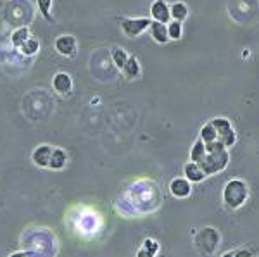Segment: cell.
Masks as SVG:
<instances>
[{
    "instance_id": "13",
    "label": "cell",
    "mask_w": 259,
    "mask_h": 257,
    "mask_svg": "<svg viewBox=\"0 0 259 257\" xmlns=\"http://www.w3.org/2000/svg\"><path fill=\"white\" fill-rule=\"evenodd\" d=\"M206 155H208V150H206V144L202 142L201 138H199L197 142L193 144L192 150H190V161L201 164V162L206 159Z\"/></svg>"
},
{
    "instance_id": "27",
    "label": "cell",
    "mask_w": 259,
    "mask_h": 257,
    "mask_svg": "<svg viewBox=\"0 0 259 257\" xmlns=\"http://www.w3.org/2000/svg\"><path fill=\"white\" fill-rule=\"evenodd\" d=\"M221 257H235V254H234V252H225Z\"/></svg>"
},
{
    "instance_id": "14",
    "label": "cell",
    "mask_w": 259,
    "mask_h": 257,
    "mask_svg": "<svg viewBox=\"0 0 259 257\" xmlns=\"http://www.w3.org/2000/svg\"><path fill=\"white\" fill-rule=\"evenodd\" d=\"M66 162H68V155L62 149H54V150H52V157H50V164H48V168L62 169L64 166H66Z\"/></svg>"
},
{
    "instance_id": "25",
    "label": "cell",
    "mask_w": 259,
    "mask_h": 257,
    "mask_svg": "<svg viewBox=\"0 0 259 257\" xmlns=\"http://www.w3.org/2000/svg\"><path fill=\"white\" fill-rule=\"evenodd\" d=\"M235 257H251V252H249V250H238L237 254H235Z\"/></svg>"
},
{
    "instance_id": "5",
    "label": "cell",
    "mask_w": 259,
    "mask_h": 257,
    "mask_svg": "<svg viewBox=\"0 0 259 257\" xmlns=\"http://www.w3.org/2000/svg\"><path fill=\"white\" fill-rule=\"evenodd\" d=\"M150 19L147 18H139V19H121V30L126 37H139L150 26Z\"/></svg>"
},
{
    "instance_id": "11",
    "label": "cell",
    "mask_w": 259,
    "mask_h": 257,
    "mask_svg": "<svg viewBox=\"0 0 259 257\" xmlns=\"http://www.w3.org/2000/svg\"><path fill=\"white\" fill-rule=\"evenodd\" d=\"M183 173H185V178L192 183H199L206 178V173L202 171V168L197 164V162H192L190 161L188 164L183 168Z\"/></svg>"
},
{
    "instance_id": "2",
    "label": "cell",
    "mask_w": 259,
    "mask_h": 257,
    "mask_svg": "<svg viewBox=\"0 0 259 257\" xmlns=\"http://www.w3.org/2000/svg\"><path fill=\"white\" fill-rule=\"evenodd\" d=\"M249 197V188L245 185V181L242 180H232L225 185V190H223V202L226 207L230 209H238V207L244 206V202Z\"/></svg>"
},
{
    "instance_id": "6",
    "label": "cell",
    "mask_w": 259,
    "mask_h": 257,
    "mask_svg": "<svg viewBox=\"0 0 259 257\" xmlns=\"http://www.w3.org/2000/svg\"><path fill=\"white\" fill-rule=\"evenodd\" d=\"M76 47V38L71 37V35H62L55 40V50L61 55H66V57H74Z\"/></svg>"
},
{
    "instance_id": "7",
    "label": "cell",
    "mask_w": 259,
    "mask_h": 257,
    "mask_svg": "<svg viewBox=\"0 0 259 257\" xmlns=\"http://www.w3.org/2000/svg\"><path fill=\"white\" fill-rule=\"evenodd\" d=\"M150 16H152L154 21H159V22H169L171 19V11H169V5L166 4L165 0H156L150 7Z\"/></svg>"
},
{
    "instance_id": "20",
    "label": "cell",
    "mask_w": 259,
    "mask_h": 257,
    "mask_svg": "<svg viewBox=\"0 0 259 257\" xmlns=\"http://www.w3.org/2000/svg\"><path fill=\"white\" fill-rule=\"evenodd\" d=\"M168 35H169V38H171V40H180V38H182V35H183L182 22H178V21L169 22V24H168Z\"/></svg>"
},
{
    "instance_id": "26",
    "label": "cell",
    "mask_w": 259,
    "mask_h": 257,
    "mask_svg": "<svg viewBox=\"0 0 259 257\" xmlns=\"http://www.w3.org/2000/svg\"><path fill=\"white\" fill-rule=\"evenodd\" d=\"M11 257H28V254H24V252H18V254H12Z\"/></svg>"
},
{
    "instance_id": "15",
    "label": "cell",
    "mask_w": 259,
    "mask_h": 257,
    "mask_svg": "<svg viewBox=\"0 0 259 257\" xmlns=\"http://www.w3.org/2000/svg\"><path fill=\"white\" fill-rule=\"evenodd\" d=\"M169 11H171V19L178 22H183L187 19V16H188V7H187L183 2H175V4L169 7Z\"/></svg>"
},
{
    "instance_id": "9",
    "label": "cell",
    "mask_w": 259,
    "mask_h": 257,
    "mask_svg": "<svg viewBox=\"0 0 259 257\" xmlns=\"http://www.w3.org/2000/svg\"><path fill=\"white\" fill-rule=\"evenodd\" d=\"M52 150H54V149H52L50 145H40V147H37L33 150L31 159H33L35 164L40 166V168H48L50 157H52Z\"/></svg>"
},
{
    "instance_id": "18",
    "label": "cell",
    "mask_w": 259,
    "mask_h": 257,
    "mask_svg": "<svg viewBox=\"0 0 259 257\" xmlns=\"http://www.w3.org/2000/svg\"><path fill=\"white\" fill-rule=\"evenodd\" d=\"M26 40H29L28 28H19V30L14 31V35H12V43H14V47H18V48H21V45L24 43Z\"/></svg>"
},
{
    "instance_id": "12",
    "label": "cell",
    "mask_w": 259,
    "mask_h": 257,
    "mask_svg": "<svg viewBox=\"0 0 259 257\" xmlns=\"http://www.w3.org/2000/svg\"><path fill=\"white\" fill-rule=\"evenodd\" d=\"M150 35L152 38L157 42V43H166L169 40V35H168V26L165 22H159V21H152L150 22Z\"/></svg>"
},
{
    "instance_id": "4",
    "label": "cell",
    "mask_w": 259,
    "mask_h": 257,
    "mask_svg": "<svg viewBox=\"0 0 259 257\" xmlns=\"http://www.w3.org/2000/svg\"><path fill=\"white\" fill-rule=\"evenodd\" d=\"M212 126H214L216 133H218V140L225 145L226 149L232 147L235 144V131L232 128V123L226 118H214L212 121H209Z\"/></svg>"
},
{
    "instance_id": "22",
    "label": "cell",
    "mask_w": 259,
    "mask_h": 257,
    "mask_svg": "<svg viewBox=\"0 0 259 257\" xmlns=\"http://www.w3.org/2000/svg\"><path fill=\"white\" fill-rule=\"evenodd\" d=\"M37 4H38V9H40V12L44 14V18L47 19V21H52V18H50L52 0H37Z\"/></svg>"
},
{
    "instance_id": "10",
    "label": "cell",
    "mask_w": 259,
    "mask_h": 257,
    "mask_svg": "<svg viewBox=\"0 0 259 257\" xmlns=\"http://www.w3.org/2000/svg\"><path fill=\"white\" fill-rule=\"evenodd\" d=\"M52 85H54L55 92L61 93V95H66V93H70L71 88H73V80H71L70 74L57 73L54 76V81H52Z\"/></svg>"
},
{
    "instance_id": "24",
    "label": "cell",
    "mask_w": 259,
    "mask_h": 257,
    "mask_svg": "<svg viewBox=\"0 0 259 257\" xmlns=\"http://www.w3.org/2000/svg\"><path fill=\"white\" fill-rule=\"evenodd\" d=\"M137 257H156V254L150 252V250L145 249V247H142V249L137 252Z\"/></svg>"
},
{
    "instance_id": "16",
    "label": "cell",
    "mask_w": 259,
    "mask_h": 257,
    "mask_svg": "<svg viewBox=\"0 0 259 257\" xmlns=\"http://www.w3.org/2000/svg\"><path fill=\"white\" fill-rule=\"evenodd\" d=\"M123 73H124V76H126L128 80H135V78H139V74H140L139 61H137L135 57H130V59L126 61V64H124Z\"/></svg>"
},
{
    "instance_id": "17",
    "label": "cell",
    "mask_w": 259,
    "mask_h": 257,
    "mask_svg": "<svg viewBox=\"0 0 259 257\" xmlns=\"http://www.w3.org/2000/svg\"><path fill=\"white\" fill-rule=\"evenodd\" d=\"M201 140L204 142V144H211V142L218 140V133H216L214 126H212L211 123H208V125L202 126V129H201Z\"/></svg>"
},
{
    "instance_id": "21",
    "label": "cell",
    "mask_w": 259,
    "mask_h": 257,
    "mask_svg": "<svg viewBox=\"0 0 259 257\" xmlns=\"http://www.w3.org/2000/svg\"><path fill=\"white\" fill-rule=\"evenodd\" d=\"M19 50H21L23 54H26V55H33L35 52L38 50V42L33 40V38H29V40H26L24 43L21 45V48H19Z\"/></svg>"
},
{
    "instance_id": "8",
    "label": "cell",
    "mask_w": 259,
    "mask_h": 257,
    "mask_svg": "<svg viewBox=\"0 0 259 257\" xmlns=\"http://www.w3.org/2000/svg\"><path fill=\"white\" fill-rule=\"evenodd\" d=\"M169 192L175 195L176 198H185L192 193V181H188L187 178H175L169 183Z\"/></svg>"
},
{
    "instance_id": "19",
    "label": "cell",
    "mask_w": 259,
    "mask_h": 257,
    "mask_svg": "<svg viewBox=\"0 0 259 257\" xmlns=\"http://www.w3.org/2000/svg\"><path fill=\"white\" fill-rule=\"evenodd\" d=\"M128 59H130V55H128L123 48H116V50L113 52V61H114V64L119 67V69H123Z\"/></svg>"
},
{
    "instance_id": "23",
    "label": "cell",
    "mask_w": 259,
    "mask_h": 257,
    "mask_svg": "<svg viewBox=\"0 0 259 257\" xmlns=\"http://www.w3.org/2000/svg\"><path fill=\"white\" fill-rule=\"evenodd\" d=\"M143 247H145V249H149L150 252H154V254H157V250H159V243H157L156 240H152V238H147L145 242H143Z\"/></svg>"
},
{
    "instance_id": "3",
    "label": "cell",
    "mask_w": 259,
    "mask_h": 257,
    "mask_svg": "<svg viewBox=\"0 0 259 257\" xmlns=\"http://www.w3.org/2000/svg\"><path fill=\"white\" fill-rule=\"evenodd\" d=\"M218 243H219V233H218V230H214V228H211V226L201 230L197 238H195L197 249L204 254H212L216 250V247H218Z\"/></svg>"
},
{
    "instance_id": "1",
    "label": "cell",
    "mask_w": 259,
    "mask_h": 257,
    "mask_svg": "<svg viewBox=\"0 0 259 257\" xmlns=\"http://www.w3.org/2000/svg\"><path fill=\"white\" fill-rule=\"evenodd\" d=\"M206 150H208V155L206 159L201 162V168L202 171L208 174H214L219 173L223 169L228 166V161H230V155L226 152V147L219 142V140H214L211 144H206Z\"/></svg>"
}]
</instances>
